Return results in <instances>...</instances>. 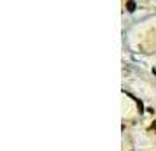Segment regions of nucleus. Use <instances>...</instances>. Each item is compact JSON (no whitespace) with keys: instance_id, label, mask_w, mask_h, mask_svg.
Here are the masks:
<instances>
[{"instance_id":"f257e3e1","label":"nucleus","mask_w":156,"mask_h":151,"mask_svg":"<svg viewBox=\"0 0 156 151\" xmlns=\"http://www.w3.org/2000/svg\"><path fill=\"white\" fill-rule=\"evenodd\" d=\"M126 9L132 13V11H135V2H126Z\"/></svg>"},{"instance_id":"f03ea898","label":"nucleus","mask_w":156,"mask_h":151,"mask_svg":"<svg viewBox=\"0 0 156 151\" xmlns=\"http://www.w3.org/2000/svg\"><path fill=\"white\" fill-rule=\"evenodd\" d=\"M151 130H156V121L153 123V125H151Z\"/></svg>"}]
</instances>
